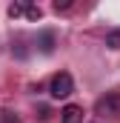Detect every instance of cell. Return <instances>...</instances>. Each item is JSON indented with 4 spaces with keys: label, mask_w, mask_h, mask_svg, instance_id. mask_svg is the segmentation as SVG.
I'll use <instances>...</instances> for the list:
<instances>
[{
    "label": "cell",
    "mask_w": 120,
    "mask_h": 123,
    "mask_svg": "<svg viewBox=\"0 0 120 123\" xmlns=\"http://www.w3.org/2000/svg\"><path fill=\"white\" fill-rule=\"evenodd\" d=\"M97 112L100 115H120V97L117 94H109L97 103Z\"/></svg>",
    "instance_id": "7a4b0ae2"
},
{
    "label": "cell",
    "mask_w": 120,
    "mask_h": 123,
    "mask_svg": "<svg viewBox=\"0 0 120 123\" xmlns=\"http://www.w3.org/2000/svg\"><path fill=\"white\" fill-rule=\"evenodd\" d=\"M40 52H43V55H52V52H54V31H43V34H40Z\"/></svg>",
    "instance_id": "277c9868"
},
{
    "label": "cell",
    "mask_w": 120,
    "mask_h": 123,
    "mask_svg": "<svg viewBox=\"0 0 120 123\" xmlns=\"http://www.w3.org/2000/svg\"><path fill=\"white\" fill-rule=\"evenodd\" d=\"M106 46H109V49H120V29L106 34Z\"/></svg>",
    "instance_id": "5b68a950"
},
{
    "label": "cell",
    "mask_w": 120,
    "mask_h": 123,
    "mask_svg": "<svg viewBox=\"0 0 120 123\" xmlns=\"http://www.w3.org/2000/svg\"><path fill=\"white\" fill-rule=\"evenodd\" d=\"M0 123H20V117H17L14 112H3V115H0Z\"/></svg>",
    "instance_id": "52a82bcc"
},
{
    "label": "cell",
    "mask_w": 120,
    "mask_h": 123,
    "mask_svg": "<svg viewBox=\"0 0 120 123\" xmlns=\"http://www.w3.org/2000/svg\"><path fill=\"white\" fill-rule=\"evenodd\" d=\"M26 9H29V3H12L9 6V14L12 17H20V14H26Z\"/></svg>",
    "instance_id": "8992f818"
},
{
    "label": "cell",
    "mask_w": 120,
    "mask_h": 123,
    "mask_svg": "<svg viewBox=\"0 0 120 123\" xmlns=\"http://www.w3.org/2000/svg\"><path fill=\"white\" fill-rule=\"evenodd\" d=\"M69 6H72V3H69V0H57V3H54V9H57V12H66V9H69Z\"/></svg>",
    "instance_id": "9c48e42d"
},
{
    "label": "cell",
    "mask_w": 120,
    "mask_h": 123,
    "mask_svg": "<svg viewBox=\"0 0 120 123\" xmlns=\"http://www.w3.org/2000/svg\"><path fill=\"white\" fill-rule=\"evenodd\" d=\"M49 92L52 97H69V94L74 92V80H72V74L69 72H57L54 77H52V83H49Z\"/></svg>",
    "instance_id": "6da1fadb"
},
{
    "label": "cell",
    "mask_w": 120,
    "mask_h": 123,
    "mask_svg": "<svg viewBox=\"0 0 120 123\" xmlns=\"http://www.w3.org/2000/svg\"><path fill=\"white\" fill-rule=\"evenodd\" d=\"M80 120H83V109L74 106V103H69V106L60 112V123H80Z\"/></svg>",
    "instance_id": "3957f363"
},
{
    "label": "cell",
    "mask_w": 120,
    "mask_h": 123,
    "mask_svg": "<svg viewBox=\"0 0 120 123\" xmlns=\"http://www.w3.org/2000/svg\"><path fill=\"white\" fill-rule=\"evenodd\" d=\"M26 17H29V20H37V17H40V9H37V6H29V9H26Z\"/></svg>",
    "instance_id": "ba28073f"
}]
</instances>
